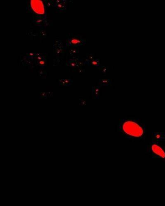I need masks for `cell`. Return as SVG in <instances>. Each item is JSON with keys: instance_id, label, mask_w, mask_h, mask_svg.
Wrapping results in <instances>:
<instances>
[{"instance_id": "1", "label": "cell", "mask_w": 165, "mask_h": 206, "mask_svg": "<svg viewBox=\"0 0 165 206\" xmlns=\"http://www.w3.org/2000/svg\"><path fill=\"white\" fill-rule=\"evenodd\" d=\"M118 130L121 135L133 141H145L146 138V125L139 119L126 118L120 120Z\"/></svg>"}, {"instance_id": "2", "label": "cell", "mask_w": 165, "mask_h": 206, "mask_svg": "<svg viewBox=\"0 0 165 206\" xmlns=\"http://www.w3.org/2000/svg\"><path fill=\"white\" fill-rule=\"evenodd\" d=\"M146 150L152 155V157L165 160V150L164 148L157 142L150 143L146 147Z\"/></svg>"}, {"instance_id": "3", "label": "cell", "mask_w": 165, "mask_h": 206, "mask_svg": "<svg viewBox=\"0 0 165 206\" xmlns=\"http://www.w3.org/2000/svg\"><path fill=\"white\" fill-rule=\"evenodd\" d=\"M40 1H38V4L35 5L34 4H33V5H32V6L33 8L32 9L34 10L35 12L41 14H43L44 12V9L43 6L42 4V2L40 4H39Z\"/></svg>"}, {"instance_id": "4", "label": "cell", "mask_w": 165, "mask_h": 206, "mask_svg": "<svg viewBox=\"0 0 165 206\" xmlns=\"http://www.w3.org/2000/svg\"><path fill=\"white\" fill-rule=\"evenodd\" d=\"M164 135L161 132H157L153 134L152 136V141L153 142H156V141H161L164 138Z\"/></svg>"}]
</instances>
